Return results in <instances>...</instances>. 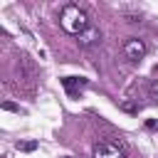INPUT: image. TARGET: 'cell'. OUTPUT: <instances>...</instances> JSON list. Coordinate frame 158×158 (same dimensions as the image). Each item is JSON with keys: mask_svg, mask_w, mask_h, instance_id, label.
Listing matches in <instances>:
<instances>
[{"mask_svg": "<svg viewBox=\"0 0 158 158\" xmlns=\"http://www.w3.org/2000/svg\"><path fill=\"white\" fill-rule=\"evenodd\" d=\"M59 25H62V30H64L67 35H74V37H79L81 32H86V30L91 27L86 12H84L79 5H74V2H69V5L62 7V12H59Z\"/></svg>", "mask_w": 158, "mask_h": 158, "instance_id": "1", "label": "cell"}, {"mask_svg": "<svg viewBox=\"0 0 158 158\" xmlns=\"http://www.w3.org/2000/svg\"><path fill=\"white\" fill-rule=\"evenodd\" d=\"M94 158H126L123 148L114 141H101L94 146Z\"/></svg>", "mask_w": 158, "mask_h": 158, "instance_id": "2", "label": "cell"}, {"mask_svg": "<svg viewBox=\"0 0 158 158\" xmlns=\"http://www.w3.org/2000/svg\"><path fill=\"white\" fill-rule=\"evenodd\" d=\"M143 54H146V44H143V40L131 37V40L123 42V57H126V59L138 62V59H143Z\"/></svg>", "mask_w": 158, "mask_h": 158, "instance_id": "3", "label": "cell"}, {"mask_svg": "<svg viewBox=\"0 0 158 158\" xmlns=\"http://www.w3.org/2000/svg\"><path fill=\"white\" fill-rule=\"evenodd\" d=\"M77 40H79V44H81V47H94V44H99L101 32H99V27H94V25H91V27H89L86 32H81Z\"/></svg>", "mask_w": 158, "mask_h": 158, "instance_id": "4", "label": "cell"}, {"mask_svg": "<svg viewBox=\"0 0 158 158\" xmlns=\"http://www.w3.org/2000/svg\"><path fill=\"white\" fill-rule=\"evenodd\" d=\"M62 84H64V89H67L69 94H74V89H77V86H79V89H81V86H86V79H81V77H64V79H62Z\"/></svg>", "mask_w": 158, "mask_h": 158, "instance_id": "5", "label": "cell"}, {"mask_svg": "<svg viewBox=\"0 0 158 158\" xmlns=\"http://www.w3.org/2000/svg\"><path fill=\"white\" fill-rule=\"evenodd\" d=\"M148 99H151L153 104H158V79L151 81V86H148Z\"/></svg>", "mask_w": 158, "mask_h": 158, "instance_id": "6", "label": "cell"}, {"mask_svg": "<svg viewBox=\"0 0 158 158\" xmlns=\"http://www.w3.org/2000/svg\"><path fill=\"white\" fill-rule=\"evenodd\" d=\"M146 126H148V128H151V131H153V128H158V121H148V123H146Z\"/></svg>", "mask_w": 158, "mask_h": 158, "instance_id": "7", "label": "cell"}]
</instances>
